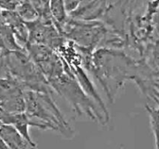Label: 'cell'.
Instances as JSON below:
<instances>
[{
	"instance_id": "cell-1",
	"label": "cell",
	"mask_w": 159,
	"mask_h": 149,
	"mask_svg": "<svg viewBox=\"0 0 159 149\" xmlns=\"http://www.w3.org/2000/svg\"><path fill=\"white\" fill-rule=\"evenodd\" d=\"M87 67L100 81L110 101L126 80H134L139 70V66L124 53L108 49L91 54Z\"/></svg>"
},
{
	"instance_id": "cell-2",
	"label": "cell",
	"mask_w": 159,
	"mask_h": 149,
	"mask_svg": "<svg viewBox=\"0 0 159 149\" xmlns=\"http://www.w3.org/2000/svg\"><path fill=\"white\" fill-rule=\"evenodd\" d=\"M26 116L30 126L42 130H59L62 133L70 131L59 109L50 97L49 93L24 90Z\"/></svg>"
},
{
	"instance_id": "cell-3",
	"label": "cell",
	"mask_w": 159,
	"mask_h": 149,
	"mask_svg": "<svg viewBox=\"0 0 159 149\" xmlns=\"http://www.w3.org/2000/svg\"><path fill=\"white\" fill-rule=\"evenodd\" d=\"M0 137L10 149H27V145L30 146L11 125L0 123Z\"/></svg>"
},
{
	"instance_id": "cell-4",
	"label": "cell",
	"mask_w": 159,
	"mask_h": 149,
	"mask_svg": "<svg viewBox=\"0 0 159 149\" xmlns=\"http://www.w3.org/2000/svg\"><path fill=\"white\" fill-rule=\"evenodd\" d=\"M48 7L55 26L60 32L62 26L69 19V15L66 9L64 0H49Z\"/></svg>"
},
{
	"instance_id": "cell-5",
	"label": "cell",
	"mask_w": 159,
	"mask_h": 149,
	"mask_svg": "<svg viewBox=\"0 0 159 149\" xmlns=\"http://www.w3.org/2000/svg\"><path fill=\"white\" fill-rule=\"evenodd\" d=\"M16 12L25 23H31L39 19V13L29 0L20 2Z\"/></svg>"
},
{
	"instance_id": "cell-6",
	"label": "cell",
	"mask_w": 159,
	"mask_h": 149,
	"mask_svg": "<svg viewBox=\"0 0 159 149\" xmlns=\"http://www.w3.org/2000/svg\"><path fill=\"white\" fill-rule=\"evenodd\" d=\"M147 110L149 114L151 130L154 137L156 149H159V107L154 108L147 106Z\"/></svg>"
},
{
	"instance_id": "cell-7",
	"label": "cell",
	"mask_w": 159,
	"mask_h": 149,
	"mask_svg": "<svg viewBox=\"0 0 159 149\" xmlns=\"http://www.w3.org/2000/svg\"><path fill=\"white\" fill-rule=\"evenodd\" d=\"M19 3L18 0H0V8L5 11H16Z\"/></svg>"
},
{
	"instance_id": "cell-8",
	"label": "cell",
	"mask_w": 159,
	"mask_h": 149,
	"mask_svg": "<svg viewBox=\"0 0 159 149\" xmlns=\"http://www.w3.org/2000/svg\"><path fill=\"white\" fill-rule=\"evenodd\" d=\"M82 2H83V0H64L65 7L68 15L75 11L79 7V6L81 4Z\"/></svg>"
},
{
	"instance_id": "cell-9",
	"label": "cell",
	"mask_w": 159,
	"mask_h": 149,
	"mask_svg": "<svg viewBox=\"0 0 159 149\" xmlns=\"http://www.w3.org/2000/svg\"><path fill=\"white\" fill-rule=\"evenodd\" d=\"M29 1H30L32 3V5L36 8L38 13H39V15L42 13V12L43 11L44 9L48 6L45 5V4L44 3V0H29Z\"/></svg>"
},
{
	"instance_id": "cell-10",
	"label": "cell",
	"mask_w": 159,
	"mask_h": 149,
	"mask_svg": "<svg viewBox=\"0 0 159 149\" xmlns=\"http://www.w3.org/2000/svg\"><path fill=\"white\" fill-rule=\"evenodd\" d=\"M0 149H10L5 141L1 138V137H0Z\"/></svg>"
},
{
	"instance_id": "cell-11",
	"label": "cell",
	"mask_w": 159,
	"mask_h": 149,
	"mask_svg": "<svg viewBox=\"0 0 159 149\" xmlns=\"http://www.w3.org/2000/svg\"><path fill=\"white\" fill-rule=\"evenodd\" d=\"M48 1H49V0H44V3H45V5H48Z\"/></svg>"
},
{
	"instance_id": "cell-12",
	"label": "cell",
	"mask_w": 159,
	"mask_h": 149,
	"mask_svg": "<svg viewBox=\"0 0 159 149\" xmlns=\"http://www.w3.org/2000/svg\"><path fill=\"white\" fill-rule=\"evenodd\" d=\"M18 1H19L20 2H24V1H26V0H18Z\"/></svg>"
}]
</instances>
